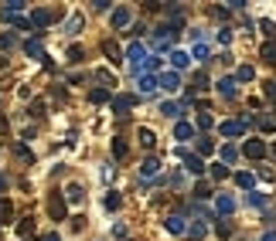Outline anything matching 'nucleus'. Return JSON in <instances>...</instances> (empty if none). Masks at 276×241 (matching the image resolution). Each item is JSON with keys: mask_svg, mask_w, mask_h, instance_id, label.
Segmentation results:
<instances>
[{"mask_svg": "<svg viewBox=\"0 0 276 241\" xmlns=\"http://www.w3.org/2000/svg\"><path fill=\"white\" fill-rule=\"evenodd\" d=\"M174 153H178V160H184V167L191 170L195 177H201V173H205V160H201L198 153H188V149H184V146H178V149H174Z\"/></svg>", "mask_w": 276, "mask_h": 241, "instance_id": "obj_1", "label": "nucleus"}, {"mask_svg": "<svg viewBox=\"0 0 276 241\" xmlns=\"http://www.w3.org/2000/svg\"><path fill=\"white\" fill-rule=\"evenodd\" d=\"M126 58H130V65H133V72H137L140 65L147 61V44H143V41H133V44L126 48Z\"/></svg>", "mask_w": 276, "mask_h": 241, "instance_id": "obj_2", "label": "nucleus"}, {"mask_svg": "<svg viewBox=\"0 0 276 241\" xmlns=\"http://www.w3.org/2000/svg\"><path fill=\"white\" fill-rule=\"evenodd\" d=\"M48 214H51V221H65L68 211H65V197L61 194H51L48 197Z\"/></svg>", "mask_w": 276, "mask_h": 241, "instance_id": "obj_3", "label": "nucleus"}, {"mask_svg": "<svg viewBox=\"0 0 276 241\" xmlns=\"http://www.w3.org/2000/svg\"><path fill=\"white\" fill-rule=\"evenodd\" d=\"M215 211H218V218L236 214V197H232V194H218L215 197Z\"/></svg>", "mask_w": 276, "mask_h": 241, "instance_id": "obj_4", "label": "nucleus"}, {"mask_svg": "<svg viewBox=\"0 0 276 241\" xmlns=\"http://www.w3.org/2000/svg\"><path fill=\"white\" fill-rule=\"evenodd\" d=\"M24 51L31 58H38V61H44V68H51V61H48V55H44V48H41L38 37H31V41H24Z\"/></svg>", "mask_w": 276, "mask_h": 241, "instance_id": "obj_5", "label": "nucleus"}, {"mask_svg": "<svg viewBox=\"0 0 276 241\" xmlns=\"http://www.w3.org/2000/svg\"><path fill=\"white\" fill-rule=\"evenodd\" d=\"M133 106H137V95H113V112L116 116H126Z\"/></svg>", "mask_w": 276, "mask_h": 241, "instance_id": "obj_6", "label": "nucleus"}, {"mask_svg": "<svg viewBox=\"0 0 276 241\" xmlns=\"http://www.w3.org/2000/svg\"><path fill=\"white\" fill-rule=\"evenodd\" d=\"M157 89H167V92L181 89V75H178V72H164V75H157Z\"/></svg>", "mask_w": 276, "mask_h": 241, "instance_id": "obj_7", "label": "nucleus"}, {"mask_svg": "<svg viewBox=\"0 0 276 241\" xmlns=\"http://www.w3.org/2000/svg\"><path fill=\"white\" fill-rule=\"evenodd\" d=\"M218 132H222V136H242V132H246V122H242V119H225V122L218 126Z\"/></svg>", "mask_w": 276, "mask_h": 241, "instance_id": "obj_8", "label": "nucleus"}, {"mask_svg": "<svg viewBox=\"0 0 276 241\" xmlns=\"http://www.w3.org/2000/svg\"><path fill=\"white\" fill-rule=\"evenodd\" d=\"M242 153H246L249 160H263V156H266V143H263V139H249V143L242 146Z\"/></svg>", "mask_w": 276, "mask_h": 241, "instance_id": "obj_9", "label": "nucleus"}, {"mask_svg": "<svg viewBox=\"0 0 276 241\" xmlns=\"http://www.w3.org/2000/svg\"><path fill=\"white\" fill-rule=\"evenodd\" d=\"M51 20H55V14H51V10H44V7H38V10H31V27H48V24H51Z\"/></svg>", "mask_w": 276, "mask_h": 241, "instance_id": "obj_10", "label": "nucleus"}, {"mask_svg": "<svg viewBox=\"0 0 276 241\" xmlns=\"http://www.w3.org/2000/svg\"><path fill=\"white\" fill-rule=\"evenodd\" d=\"M157 173H160V160L157 156H147V160L140 163V177H143V180H150V177H157Z\"/></svg>", "mask_w": 276, "mask_h": 241, "instance_id": "obj_11", "label": "nucleus"}, {"mask_svg": "<svg viewBox=\"0 0 276 241\" xmlns=\"http://www.w3.org/2000/svg\"><path fill=\"white\" fill-rule=\"evenodd\" d=\"M171 65H174V72L181 75L188 65H191V55H188V51H181V48H174V51H171Z\"/></svg>", "mask_w": 276, "mask_h": 241, "instance_id": "obj_12", "label": "nucleus"}, {"mask_svg": "<svg viewBox=\"0 0 276 241\" xmlns=\"http://www.w3.org/2000/svg\"><path fill=\"white\" fill-rule=\"evenodd\" d=\"M167 231H171V235H188V221H184V214H171V218H167Z\"/></svg>", "mask_w": 276, "mask_h": 241, "instance_id": "obj_13", "label": "nucleus"}, {"mask_svg": "<svg viewBox=\"0 0 276 241\" xmlns=\"http://www.w3.org/2000/svg\"><path fill=\"white\" fill-rule=\"evenodd\" d=\"M130 20H133L130 7H116V10H113V27H116V31H123V27H126Z\"/></svg>", "mask_w": 276, "mask_h": 241, "instance_id": "obj_14", "label": "nucleus"}, {"mask_svg": "<svg viewBox=\"0 0 276 241\" xmlns=\"http://www.w3.org/2000/svg\"><path fill=\"white\" fill-rule=\"evenodd\" d=\"M160 112H164V116H167V119H181V116H184V106H181V102H164V106H160Z\"/></svg>", "mask_w": 276, "mask_h": 241, "instance_id": "obj_15", "label": "nucleus"}, {"mask_svg": "<svg viewBox=\"0 0 276 241\" xmlns=\"http://www.w3.org/2000/svg\"><path fill=\"white\" fill-rule=\"evenodd\" d=\"M140 92H143V95L157 92V75H140Z\"/></svg>", "mask_w": 276, "mask_h": 241, "instance_id": "obj_16", "label": "nucleus"}, {"mask_svg": "<svg viewBox=\"0 0 276 241\" xmlns=\"http://www.w3.org/2000/svg\"><path fill=\"white\" fill-rule=\"evenodd\" d=\"M82 197H85V194H82L79 184H68V187H65V201H68V204H82Z\"/></svg>", "mask_w": 276, "mask_h": 241, "instance_id": "obj_17", "label": "nucleus"}, {"mask_svg": "<svg viewBox=\"0 0 276 241\" xmlns=\"http://www.w3.org/2000/svg\"><path fill=\"white\" fill-rule=\"evenodd\" d=\"M102 51L109 55V61H113V65H119V61H123V51L116 48V41H102Z\"/></svg>", "mask_w": 276, "mask_h": 241, "instance_id": "obj_18", "label": "nucleus"}, {"mask_svg": "<svg viewBox=\"0 0 276 241\" xmlns=\"http://www.w3.org/2000/svg\"><path fill=\"white\" fill-rule=\"evenodd\" d=\"M191 58H195V61H201V65H208V58H212L208 44H205V41H198V44H195V51H191Z\"/></svg>", "mask_w": 276, "mask_h": 241, "instance_id": "obj_19", "label": "nucleus"}, {"mask_svg": "<svg viewBox=\"0 0 276 241\" xmlns=\"http://www.w3.org/2000/svg\"><path fill=\"white\" fill-rule=\"evenodd\" d=\"M89 102L92 106H102V102H113V95H109V89H92L89 92Z\"/></svg>", "mask_w": 276, "mask_h": 241, "instance_id": "obj_20", "label": "nucleus"}, {"mask_svg": "<svg viewBox=\"0 0 276 241\" xmlns=\"http://www.w3.org/2000/svg\"><path fill=\"white\" fill-rule=\"evenodd\" d=\"M191 136H195V126H191V122H184V119H181L178 126H174V139H191Z\"/></svg>", "mask_w": 276, "mask_h": 241, "instance_id": "obj_21", "label": "nucleus"}, {"mask_svg": "<svg viewBox=\"0 0 276 241\" xmlns=\"http://www.w3.org/2000/svg\"><path fill=\"white\" fill-rule=\"evenodd\" d=\"M208 224H212V221H205V218H195V224H188V235H191V238H201V235L208 231Z\"/></svg>", "mask_w": 276, "mask_h": 241, "instance_id": "obj_22", "label": "nucleus"}, {"mask_svg": "<svg viewBox=\"0 0 276 241\" xmlns=\"http://www.w3.org/2000/svg\"><path fill=\"white\" fill-rule=\"evenodd\" d=\"M218 92L225 95V99H232V95H236V78H232V75H225V78L218 82Z\"/></svg>", "mask_w": 276, "mask_h": 241, "instance_id": "obj_23", "label": "nucleus"}, {"mask_svg": "<svg viewBox=\"0 0 276 241\" xmlns=\"http://www.w3.org/2000/svg\"><path fill=\"white\" fill-rule=\"evenodd\" d=\"M236 160H239V149H236V143H225V146H222V163L229 167V163H236Z\"/></svg>", "mask_w": 276, "mask_h": 241, "instance_id": "obj_24", "label": "nucleus"}, {"mask_svg": "<svg viewBox=\"0 0 276 241\" xmlns=\"http://www.w3.org/2000/svg\"><path fill=\"white\" fill-rule=\"evenodd\" d=\"M256 78V68L253 65H239L236 68V82H253Z\"/></svg>", "mask_w": 276, "mask_h": 241, "instance_id": "obj_25", "label": "nucleus"}, {"mask_svg": "<svg viewBox=\"0 0 276 241\" xmlns=\"http://www.w3.org/2000/svg\"><path fill=\"white\" fill-rule=\"evenodd\" d=\"M126 153H130L126 139H123V136H116V139H113V156H116V160H126Z\"/></svg>", "mask_w": 276, "mask_h": 241, "instance_id": "obj_26", "label": "nucleus"}, {"mask_svg": "<svg viewBox=\"0 0 276 241\" xmlns=\"http://www.w3.org/2000/svg\"><path fill=\"white\" fill-rule=\"evenodd\" d=\"M259 55H263V61H270V65H276V41H266Z\"/></svg>", "mask_w": 276, "mask_h": 241, "instance_id": "obj_27", "label": "nucleus"}, {"mask_svg": "<svg viewBox=\"0 0 276 241\" xmlns=\"http://www.w3.org/2000/svg\"><path fill=\"white\" fill-rule=\"evenodd\" d=\"M65 31H68V34H79L82 31V14H72V17L65 20Z\"/></svg>", "mask_w": 276, "mask_h": 241, "instance_id": "obj_28", "label": "nucleus"}, {"mask_svg": "<svg viewBox=\"0 0 276 241\" xmlns=\"http://www.w3.org/2000/svg\"><path fill=\"white\" fill-rule=\"evenodd\" d=\"M249 204H253V207H270V197L259 194V190H249Z\"/></svg>", "mask_w": 276, "mask_h": 241, "instance_id": "obj_29", "label": "nucleus"}, {"mask_svg": "<svg viewBox=\"0 0 276 241\" xmlns=\"http://www.w3.org/2000/svg\"><path fill=\"white\" fill-rule=\"evenodd\" d=\"M17 235H20V238H27V235H34V218H24V221L17 224Z\"/></svg>", "mask_w": 276, "mask_h": 241, "instance_id": "obj_30", "label": "nucleus"}, {"mask_svg": "<svg viewBox=\"0 0 276 241\" xmlns=\"http://www.w3.org/2000/svg\"><path fill=\"white\" fill-rule=\"evenodd\" d=\"M14 153H17V156L24 160V163H34V153H31V149L24 146V143H14Z\"/></svg>", "mask_w": 276, "mask_h": 241, "instance_id": "obj_31", "label": "nucleus"}, {"mask_svg": "<svg viewBox=\"0 0 276 241\" xmlns=\"http://www.w3.org/2000/svg\"><path fill=\"white\" fill-rule=\"evenodd\" d=\"M198 153H201V156H205V153H215V139L201 136V139H198Z\"/></svg>", "mask_w": 276, "mask_h": 241, "instance_id": "obj_32", "label": "nucleus"}, {"mask_svg": "<svg viewBox=\"0 0 276 241\" xmlns=\"http://www.w3.org/2000/svg\"><path fill=\"white\" fill-rule=\"evenodd\" d=\"M236 184L242 187V190H253V184H256V180H253V173H236Z\"/></svg>", "mask_w": 276, "mask_h": 241, "instance_id": "obj_33", "label": "nucleus"}, {"mask_svg": "<svg viewBox=\"0 0 276 241\" xmlns=\"http://www.w3.org/2000/svg\"><path fill=\"white\" fill-rule=\"evenodd\" d=\"M212 126H215V119H212V112H201V116H198V129H212Z\"/></svg>", "mask_w": 276, "mask_h": 241, "instance_id": "obj_34", "label": "nucleus"}, {"mask_svg": "<svg viewBox=\"0 0 276 241\" xmlns=\"http://www.w3.org/2000/svg\"><path fill=\"white\" fill-rule=\"evenodd\" d=\"M119 204H123V197H119L116 190H109V194H106V207H109V211H119Z\"/></svg>", "mask_w": 276, "mask_h": 241, "instance_id": "obj_35", "label": "nucleus"}, {"mask_svg": "<svg viewBox=\"0 0 276 241\" xmlns=\"http://www.w3.org/2000/svg\"><path fill=\"white\" fill-rule=\"evenodd\" d=\"M212 177H215V180H225V177H229V167H225V163H212Z\"/></svg>", "mask_w": 276, "mask_h": 241, "instance_id": "obj_36", "label": "nucleus"}, {"mask_svg": "<svg viewBox=\"0 0 276 241\" xmlns=\"http://www.w3.org/2000/svg\"><path fill=\"white\" fill-rule=\"evenodd\" d=\"M137 136H140V146H147V149L154 146V132H150V129H140Z\"/></svg>", "mask_w": 276, "mask_h": 241, "instance_id": "obj_37", "label": "nucleus"}, {"mask_svg": "<svg viewBox=\"0 0 276 241\" xmlns=\"http://www.w3.org/2000/svg\"><path fill=\"white\" fill-rule=\"evenodd\" d=\"M259 27H263V34H266V41H273V37H276V24H273V20H263Z\"/></svg>", "mask_w": 276, "mask_h": 241, "instance_id": "obj_38", "label": "nucleus"}, {"mask_svg": "<svg viewBox=\"0 0 276 241\" xmlns=\"http://www.w3.org/2000/svg\"><path fill=\"white\" fill-rule=\"evenodd\" d=\"M96 78L102 82V85H116V78H113V72H106V68H99V72H96Z\"/></svg>", "mask_w": 276, "mask_h": 241, "instance_id": "obj_39", "label": "nucleus"}, {"mask_svg": "<svg viewBox=\"0 0 276 241\" xmlns=\"http://www.w3.org/2000/svg\"><path fill=\"white\" fill-rule=\"evenodd\" d=\"M218 235H222V238H229V235H232V221L218 218Z\"/></svg>", "mask_w": 276, "mask_h": 241, "instance_id": "obj_40", "label": "nucleus"}, {"mask_svg": "<svg viewBox=\"0 0 276 241\" xmlns=\"http://www.w3.org/2000/svg\"><path fill=\"white\" fill-rule=\"evenodd\" d=\"M68 61H72V65H79V61H82V48H79V44L68 48Z\"/></svg>", "mask_w": 276, "mask_h": 241, "instance_id": "obj_41", "label": "nucleus"}, {"mask_svg": "<svg viewBox=\"0 0 276 241\" xmlns=\"http://www.w3.org/2000/svg\"><path fill=\"white\" fill-rule=\"evenodd\" d=\"M7 20H10L17 31H31V20H24V17H7Z\"/></svg>", "mask_w": 276, "mask_h": 241, "instance_id": "obj_42", "label": "nucleus"}, {"mask_svg": "<svg viewBox=\"0 0 276 241\" xmlns=\"http://www.w3.org/2000/svg\"><path fill=\"white\" fill-rule=\"evenodd\" d=\"M10 214H14L10 201H0V218H3V221H10Z\"/></svg>", "mask_w": 276, "mask_h": 241, "instance_id": "obj_43", "label": "nucleus"}, {"mask_svg": "<svg viewBox=\"0 0 276 241\" xmlns=\"http://www.w3.org/2000/svg\"><path fill=\"white\" fill-rule=\"evenodd\" d=\"M208 194H212V187H208V184H205V180H201V184L195 187V197H201V201H205Z\"/></svg>", "mask_w": 276, "mask_h": 241, "instance_id": "obj_44", "label": "nucleus"}, {"mask_svg": "<svg viewBox=\"0 0 276 241\" xmlns=\"http://www.w3.org/2000/svg\"><path fill=\"white\" fill-rule=\"evenodd\" d=\"M14 44H17L14 34H0V48H14Z\"/></svg>", "mask_w": 276, "mask_h": 241, "instance_id": "obj_45", "label": "nucleus"}, {"mask_svg": "<svg viewBox=\"0 0 276 241\" xmlns=\"http://www.w3.org/2000/svg\"><path fill=\"white\" fill-rule=\"evenodd\" d=\"M92 7L102 14V10H109V7H113V0H92Z\"/></svg>", "mask_w": 276, "mask_h": 241, "instance_id": "obj_46", "label": "nucleus"}, {"mask_svg": "<svg viewBox=\"0 0 276 241\" xmlns=\"http://www.w3.org/2000/svg\"><path fill=\"white\" fill-rule=\"evenodd\" d=\"M229 41H232V31H229V27H222V31H218V44H229Z\"/></svg>", "mask_w": 276, "mask_h": 241, "instance_id": "obj_47", "label": "nucleus"}, {"mask_svg": "<svg viewBox=\"0 0 276 241\" xmlns=\"http://www.w3.org/2000/svg\"><path fill=\"white\" fill-rule=\"evenodd\" d=\"M259 129H263V132H273L276 129V119H263V122H259Z\"/></svg>", "mask_w": 276, "mask_h": 241, "instance_id": "obj_48", "label": "nucleus"}, {"mask_svg": "<svg viewBox=\"0 0 276 241\" xmlns=\"http://www.w3.org/2000/svg\"><path fill=\"white\" fill-rule=\"evenodd\" d=\"M31 116H44V102H34L31 106Z\"/></svg>", "mask_w": 276, "mask_h": 241, "instance_id": "obj_49", "label": "nucleus"}, {"mask_svg": "<svg viewBox=\"0 0 276 241\" xmlns=\"http://www.w3.org/2000/svg\"><path fill=\"white\" fill-rule=\"evenodd\" d=\"M263 241H276V231H266V235H263Z\"/></svg>", "mask_w": 276, "mask_h": 241, "instance_id": "obj_50", "label": "nucleus"}, {"mask_svg": "<svg viewBox=\"0 0 276 241\" xmlns=\"http://www.w3.org/2000/svg\"><path fill=\"white\" fill-rule=\"evenodd\" d=\"M3 190H7V177L0 173V194H3Z\"/></svg>", "mask_w": 276, "mask_h": 241, "instance_id": "obj_51", "label": "nucleus"}, {"mask_svg": "<svg viewBox=\"0 0 276 241\" xmlns=\"http://www.w3.org/2000/svg\"><path fill=\"white\" fill-rule=\"evenodd\" d=\"M41 241H61V238H58V235H44Z\"/></svg>", "mask_w": 276, "mask_h": 241, "instance_id": "obj_52", "label": "nucleus"}, {"mask_svg": "<svg viewBox=\"0 0 276 241\" xmlns=\"http://www.w3.org/2000/svg\"><path fill=\"white\" fill-rule=\"evenodd\" d=\"M273 153H276V149H273Z\"/></svg>", "mask_w": 276, "mask_h": 241, "instance_id": "obj_53", "label": "nucleus"}]
</instances>
